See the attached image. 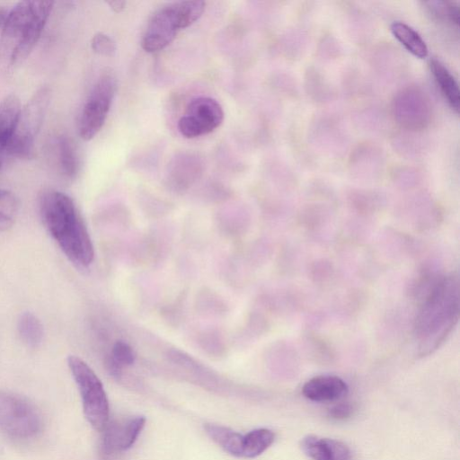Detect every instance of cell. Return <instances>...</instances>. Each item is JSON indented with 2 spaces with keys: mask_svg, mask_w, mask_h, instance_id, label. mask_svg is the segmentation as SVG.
<instances>
[{
  "mask_svg": "<svg viewBox=\"0 0 460 460\" xmlns=\"http://www.w3.org/2000/svg\"><path fill=\"white\" fill-rule=\"evenodd\" d=\"M415 335L421 355L436 349L458 319V282L453 276H427L420 285Z\"/></svg>",
  "mask_w": 460,
  "mask_h": 460,
  "instance_id": "obj_1",
  "label": "cell"
},
{
  "mask_svg": "<svg viewBox=\"0 0 460 460\" xmlns=\"http://www.w3.org/2000/svg\"><path fill=\"white\" fill-rule=\"evenodd\" d=\"M40 210L46 228L66 256L76 265H90L93 245L74 200L61 191L49 190L40 197Z\"/></svg>",
  "mask_w": 460,
  "mask_h": 460,
  "instance_id": "obj_2",
  "label": "cell"
},
{
  "mask_svg": "<svg viewBox=\"0 0 460 460\" xmlns=\"http://www.w3.org/2000/svg\"><path fill=\"white\" fill-rule=\"evenodd\" d=\"M52 1H22L7 13L0 37V63L22 62L37 44L51 13Z\"/></svg>",
  "mask_w": 460,
  "mask_h": 460,
  "instance_id": "obj_3",
  "label": "cell"
},
{
  "mask_svg": "<svg viewBox=\"0 0 460 460\" xmlns=\"http://www.w3.org/2000/svg\"><path fill=\"white\" fill-rule=\"evenodd\" d=\"M205 6L203 1H179L160 8L146 26L141 41L143 49L154 53L166 48L180 31L200 18Z\"/></svg>",
  "mask_w": 460,
  "mask_h": 460,
  "instance_id": "obj_4",
  "label": "cell"
},
{
  "mask_svg": "<svg viewBox=\"0 0 460 460\" xmlns=\"http://www.w3.org/2000/svg\"><path fill=\"white\" fill-rule=\"evenodd\" d=\"M67 364L81 394L86 420L94 429L102 431L110 416L109 402L102 383L82 358L69 356Z\"/></svg>",
  "mask_w": 460,
  "mask_h": 460,
  "instance_id": "obj_5",
  "label": "cell"
},
{
  "mask_svg": "<svg viewBox=\"0 0 460 460\" xmlns=\"http://www.w3.org/2000/svg\"><path fill=\"white\" fill-rule=\"evenodd\" d=\"M42 428V418L37 407L27 398L13 392L0 390V431L5 435L27 439Z\"/></svg>",
  "mask_w": 460,
  "mask_h": 460,
  "instance_id": "obj_6",
  "label": "cell"
},
{
  "mask_svg": "<svg viewBox=\"0 0 460 460\" xmlns=\"http://www.w3.org/2000/svg\"><path fill=\"white\" fill-rule=\"evenodd\" d=\"M49 90L41 88L22 109L5 154L18 158H28L31 155L35 138L43 123L49 102Z\"/></svg>",
  "mask_w": 460,
  "mask_h": 460,
  "instance_id": "obj_7",
  "label": "cell"
},
{
  "mask_svg": "<svg viewBox=\"0 0 460 460\" xmlns=\"http://www.w3.org/2000/svg\"><path fill=\"white\" fill-rule=\"evenodd\" d=\"M116 88V78L110 72L102 74L95 82L79 119L78 131L84 140L93 139L102 128L110 111Z\"/></svg>",
  "mask_w": 460,
  "mask_h": 460,
  "instance_id": "obj_8",
  "label": "cell"
},
{
  "mask_svg": "<svg viewBox=\"0 0 460 460\" xmlns=\"http://www.w3.org/2000/svg\"><path fill=\"white\" fill-rule=\"evenodd\" d=\"M221 104L211 97L191 100L179 119L177 128L186 138H195L213 132L224 120Z\"/></svg>",
  "mask_w": 460,
  "mask_h": 460,
  "instance_id": "obj_9",
  "label": "cell"
},
{
  "mask_svg": "<svg viewBox=\"0 0 460 460\" xmlns=\"http://www.w3.org/2000/svg\"><path fill=\"white\" fill-rule=\"evenodd\" d=\"M146 423L145 416L131 417L123 421H108L102 437V449L106 455L130 448Z\"/></svg>",
  "mask_w": 460,
  "mask_h": 460,
  "instance_id": "obj_10",
  "label": "cell"
},
{
  "mask_svg": "<svg viewBox=\"0 0 460 460\" xmlns=\"http://www.w3.org/2000/svg\"><path fill=\"white\" fill-rule=\"evenodd\" d=\"M346 382L337 376L322 375L314 376L305 383L302 393L313 402L337 401L348 394Z\"/></svg>",
  "mask_w": 460,
  "mask_h": 460,
  "instance_id": "obj_11",
  "label": "cell"
},
{
  "mask_svg": "<svg viewBox=\"0 0 460 460\" xmlns=\"http://www.w3.org/2000/svg\"><path fill=\"white\" fill-rule=\"evenodd\" d=\"M300 447L312 460H352L349 447L333 438L308 435L301 439Z\"/></svg>",
  "mask_w": 460,
  "mask_h": 460,
  "instance_id": "obj_12",
  "label": "cell"
},
{
  "mask_svg": "<svg viewBox=\"0 0 460 460\" xmlns=\"http://www.w3.org/2000/svg\"><path fill=\"white\" fill-rule=\"evenodd\" d=\"M21 111V102L15 94H10L0 102V164L14 133Z\"/></svg>",
  "mask_w": 460,
  "mask_h": 460,
  "instance_id": "obj_13",
  "label": "cell"
},
{
  "mask_svg": "<svg viewBox=\"0 0 460 460\" xmlns=\"http://www.w3.org/2000/svg\"><path fill=\"white\" fill-rule=\"evenodd\" d=\"M204 429L208 437L226 452L234 456H243V435L227 427L213 423L205 424Z\"/></svg>",
  "mask_w": 460,
  "mask_h": 460,
  "instance_id": "obj_14",
  "label": "cell"
},
{
  "mask_svg": "<svg viewBox=\"0 0 460 460\" xmlns=\"http://www.w3.org/2000/svg\"><path fill=\"white\" fill-rule=\"evenodd\" d=\"M430 70L443 96L450 107L458 111L460 96L458 84L448 69L438 60L430 61Z\"/></svg>",
  "mask_w": 460,
  "mask_h": 460,
  "instance_id": "obj_15",
  "label": "cell"
},
{
  "mask_svg": "<svg viewBox=\"0 0 460 460\" xmlns=\"http://www.w3.org/2000/svg\"><path fill=\"white\" fill-rule=\"evenodd\" d=\"M56 152L61 173L70 180L75 178L79 171V158L73 141L66 136H59Z\"/></svg>",
  "mask_w": 460,
  "mask_h": 460,
  "instance_id": "obj_16",
  "label": "cell"
},
{
  "mask_svg": "<svg viewBox=\"0 0 460 460\" xmlns=\"http://www.w3.org/2000/svg\"><path fill=\"white\" fill-rule=\"evenodd\" d=\"M390 29L394 38L413 56L419 58L428 56L424 40L411 26L402 22H394Z\"/></svg>",
  "mask_w": 460,
  "mask_h": 460,
  "instance_id": "obj_17",
  "label": "cell"
},
{
  "mask_svg": "<svg viewBox=\"0 0 460 460\" xmlns=\"http://www.w3.org/2000/svg\"><path fill=\"white\" fill-rule=\"evenodd\" d=\"M275 435L269 429H255L243 435V456L254 458L266 451L273 443Z\"/></svg>",
  "mask_w": 460,
  "mask_h": 460,
  "instance_id": "obj_18",
  "label": "cell"
},
{
  "mask_svg": "<svg viewBox=\"0 0 460 460\" xmlns=\"http://www.w3.org/2000/svg\"><path fill=\"white\" fill-rule=\"evenodd\" d=\"M18 333L22 341L29 347H37L43 338V325L32 313H23L17 323Z\"/></svg>",
  "mask_w": 460,
  "mask_h": 460,
  "instance_id": "obj_19",
  "label": "cell"
},
{
  "mask_svg": "<svg viewBox=\"0 0 460 460\" xmlns=\"http://www.w3.org/2000/svg\"><path fill=\"white\" fill-rule=\"evenodd\" d=\"M135 353L133 349L125 341H118L114 343L111 349V358L109 360V369L113 376H119L121 368L125 366H130L135 361Z\"/></svg>",
  "mask_w": 460,
  "mask_h": 460,
  "instance_id": "obj_20",
  "label": "cell"
},
{
  "mask_svg": "<svg viewBox=\"0 0 460 460\" xmlns=\"http://www.w3.org/2000/svg\"><path fill=\"white\" fill-rule=\"evenodd\" d=\"M91 46L95 53L102 56L111 57L116 51V44L113 40L102 32H98L93 37Z\"/></svg>",
  "mask_w": 460,
  "mask_h": 460,
  "instance_id": "obj_21",
  "label": "cell"
},
{
  "mask_svg": "<svg viewBox=\"0 0 460 460\" xmlns=\"http://www.w3.org/2000/svg\"><path fill=\"white\" fill-rule=\"evenodd\" d=\"M18 199L9 190H0V216L13 219L18 210Z\"/></svg>",
  "mask_w": 460,
  "mask_h": 460,
  "instance_id": "obj_22",
  "label": "cell"
},
{
  "mask_svg": "<svg viewBox=\"0 0 460 460\" xmlns=\"http://www.w3.org/2000/svg\"><path fill=\"white\" fill-rule=\"evenodd\" d=\"M354 412V407L349 402H339L328 410V416L333 420H342L349 418Z\"/></svg>",
  "mask_w": 460,
  "mask_h": 460,
  "instance_id": "obj_23",
  "label": "cell"
},
{
  "mask_svg": "<svg viewBox=\"0 0 460 460\" xmlns=\"http://www.w3.org/2000/svg\"><path fill=\"white\" fill-rule=\"evenodd\" d=\"M107 4H109V6L115 12V13H119L121 12L124 8H125V5H126V2L125 1H119V0H117V1H109L107 2Z\"/></svg>",
  "mask_w": 460,
  "mask_h": 460,
  "instance_id": "obj_24",
  "label": "cell"
},
{
  "mask_svg": "<svg viewBox=\"0 0 460 460\" xmlns=\"http://www.w3.org/2000/svg\"><path fill=\"white\" fill-rule=\"evenodd\" d=\"M13 219H9L0 216V231L7 230L13 226Z\"/></svg>",
  "mask_w": 460,
  "mask_h": 460,
  "instance_id": "obj_25",
  "label": "cell"
},
{
  "mask_svg": "<svg viewBox=\"0 0 460 460\" xmlns=\"http://www.w3.org/2000/svg\"><path fill=\"white\" fill-rule=\"evenodd\" d=\"M7 14H5L4 12L0 11V24L3 22H4L5 21V18H6Z\"/></svg>",
  "mask_w": 460,
  "mask_h": 460,
  "instance_id": "obj_26",
  "label": "cell"
}]
</instances>
